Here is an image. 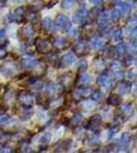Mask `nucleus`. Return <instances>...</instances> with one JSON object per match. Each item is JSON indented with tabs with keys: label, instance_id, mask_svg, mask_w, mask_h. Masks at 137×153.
<instances>
[{
	"label": "nucleus",
	"instance_id": "obj_1",
	"mask_svg": "<svg viewBox=\"0 0 137 153\" xmlns=\"http://www.w3.org/2000/svg\"><path fill=\"white\" fill-rule=\"evenodd\" d=\"M36 62H37L36 59L33 58V57H25V58L22 59V61H21L22 65L26 68H33V66H35V65H36Z\"/></svg>",
	"mask_w": 137,
	"mask_h": 153
},
{
	"label": "nucleus",
	"instance_id": "obj_3",
	"mask_svg": "<svg viewBox=\"0 0 137 153\" xmlns=\"http://www.w3.org/2000/svg\"><path fill=\"white\" fill-rule=\"evenodd\" d=\"M43 26L44 27H45V28L47 29V30H49V29H50L51 28V23H50V21H49V19H44V21H43Z\"/></svg>",
	"mask_w": 137,
	"mask_h": 153
},
{
	"label": "nucleus",
	"instance_id": "obj_2",
	"mask_svg": "<svg viewBox=\"0 0 137 153\" xmlns=\"http://www.w3.org/2000/svg\"><path fill=\"white\" fill-rule=\"evenodd\" d=\"M22 103L24 104L25 107H31L33 104V98L30 94H24L21 98Z\"/></svg>",
	"mask_w": 137,
	"mask_h": 153
},
{
	"label": "nucleus",
	"instance_id": "obj_4",
	"mask_svg": "<svg viewBox=\"0 0 137 153\" xmlns=\"http://www.w3.org/2000/svg\"><path fill=\"white\" fill-rule=\"evenodd\" d=\"M5 37H6L5 30H0V41L3 40V39H5Z\"/></svg>",
	"mask_w": 137,
	"mask_h": 153
},
{
	"label": "nucleus",
	"instance_id": "obj_6",
	"mask_svg": "<svg viewBox=\"0 0 137 153\" xmlns=\"http://www.w3.org/2000/svg\"><path fill=\"white\" fill-rule=\"evenodd\" d=\"M12 2H22V1H25V0H11Z\"/></svg>",
	"mask_w": 137,
	"mask_h": 153
},
{
	"label": "nucleus",
	"instance_id": "obj_5",
	"mask_svg": "<svg viewBox=\"0 0 137 153\" xmlns=\"http://www.w3.org/2000/svg\"><path fill=\"white\" fill-rule=\"evenodd\" d=\"M1 152H11V149H10V147H6V146H4V147H2V149L0 150Z\"/></svg>",
	"mask_w": 137,
	"mask_h": 153
}]
</instances>
